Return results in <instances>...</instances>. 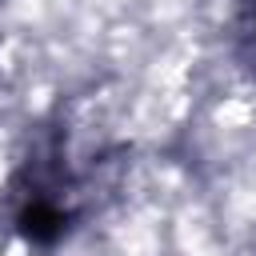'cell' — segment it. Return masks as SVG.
<instances>
[{"label":"cell","instance_id":"6da1fadb","mask_svg":"<svg viewBox=\"0 0 256 256\" xmlns=\"http://www.w3.org/2000/svg\"><path fill=\"white\" fill-rule=\"evenodd\" d=\"M120 148L92 124L56 120L40 128L20 156L4 212L28 252L60 256L104 220L120 184Z\"/></svg>","mask_w":256,"mask_h":256},{"label":"cell","instance_id":"7a4b0ae2","mask_svg":"<svg viewBox=\"0 0 256 256\" xmlns=\"http://www.w3.org/2000/svg\"><path fill=\"white\" fill-rule=\"evenodd\" d=\"M248 32H252V40H256V0H248Z\"/></svg>","mask_w":256,"mask_h":256}]
</instances>
